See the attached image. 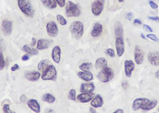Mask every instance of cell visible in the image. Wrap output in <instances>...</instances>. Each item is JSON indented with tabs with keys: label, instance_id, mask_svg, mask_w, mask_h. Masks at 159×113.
I'll use <instances>...</instances> for the list:
<instances>
[{
	"label": "cell",
	"instance_id": "d590c367",
	"mask_svg": "<svg viewBox=\"0 0 159 113\" xmlns=\"http://www.w3.org/2000/svg\"><path fill=\"white\" fill-rule=\"evenodd\" d=\"M147 38H149L150 40L156 41V42H157V41H158V38H157L155 34H152V33H149V34L147 36Z\"/></svg>",
	"mask_w": 159,
	"mask_h": 113
},
{
	"label": "cell",
	"instance_id": "681fc988",
	"mask_svg": "<svg viewBox=\"0 0 159 113\" xmlns=\"http://www.w3.org/2000/svg\"><path fill=\"white\" fill-rule=\"evenodd\" d=\"M35 45H37V39L36 38H33L32 39V44H31V46H35Z\"/></svg>",
	"mask_w": 159,
	"mask_h": 113
},
{
	"label": "cell",
	"instance_id": "836d02e7",
	"mask_svg": "<svg viewBox=\"0 0 159 113\" xmlns=\"http://www.w3.org/2000/svg\"><path fill=\"white\" fill-rule=\"evenodd\" d=\"M105 52H106V55L109 56L110 58H115V57H116L115 50H114V49H106Z\"/></svg>",
	"mask_w": 159,
	"mask_h": 113
},
{
	"label": "cell",
	"instance_id": "4316f807",
	"mask_svg": "<svg viewBox=\"0 0 159 113\" xmlns=\"http://www.w3.org/2000/svg\"><path fill=\"white\" fill-rule=\"evenodd\" d=\"M42 101L45 102H48L49 104H52L56 101V97L50 93H46L42 96Z\"/></svg>",
	"mask_w": 159,
	"mask_h": 113
},
{
	"label": "cell",
	"instance_id": "44dd1931",
	"mask_svg": "<svg viewBox=\"0 0 159 113\" xmlns=\"http://www.w3.org/2000/svg\"><path fill=\"white\" fill-rule=\"evenodd\" d=\"M157 105V101H156V100H154V101H149V100H148L146 103H144V104L141 106L140 110H142L143 111H149L153 110L154 108H156Z\"/></svg>",
	"mask_w": 159,
	"mask_h": 113
},
{
	"label": "cell",
	"instance_id": "d6a6232c",
	"mask_svg": "<svg viewBox=\"0 0 159 113\" xmlns=\"http://www.w3.org/2000/svg\"><path fill=\"white\" fill-rule=\"evenodd\" d=\"M48 8L50 9H55L57 7L56 0H48Z\"/></svg>",
	"mask_w": 159,
	"mask_h": 113
},
{
	"label": "cell",
	"instance_id": "1f68e13d",
	"mask_svg": "<svg viewBox=\"0 0 159 113\" xmlns=\"http://www.w3.org/2000/svg\"><path fill=\"white\" fill-rule=\"evenodd\" d=\"M5 66H6V61L4 59V55H3L2 50H0V70H3Z\"/></svg>",
	"mask_w": 159,
	"mask_h": 113
},
{
	"label": "cell",
	"instance_id": "f1b7e54d",
	"mask_svg": "<svg viewBox=\"0 0 159 113\" xmlns=\"http://www.w3.org/2000/svg\"><path fill=\"white\" fill-rule=\"evenodd\" d=\"M91 67H92V63L84 62L79 66V69L82 71H88L91 69Z\"/></svg>",
	"mask_w": 159,
	"mask_h": 113
},
{
	"label": "cell",
	"instance_id": "9a60e30c",
	"mask_svg": "<svg viewBox=\"0 0 159 113\" xmlns=\"http://www.w3.org/2000/svg\"><path fill=\"white\" fill-rule=\"evenodd\" d=\"M96 86L91 81H86L85 83H82L80 86V91L81 92H88V93H94Z\"/></svg>",
	"mask_w": 159,
	"mask_h": 113
},
{
	"label": "cell",
	"instance_id": "ac0fdd59",
	"mask_svg": "<svg viewBox=\"0 0 159 113\" xmlns=\"http://www.w3.org/2000/svg\"><path fill=\"white\" fill-rule=\"evenodd\" d=\"M25 78L29 81H37L41 78V73L39 71L34 70V71H26L25 73Z\"/></svg>",
	"mask_w": 159,
	"mask_h": 113
},
{
	"label": "cell",
	"instance_id": "7bdbcfd3",
	"mask_svg": "<svg viewBox=\"0 0 159 113\" xmlns=\"http://www.w3.org/2000/svg\"><path fill=\"white\" fill-rule=\"evenodd\" d=\"M25 101H26V96H25V94L21 95V96H20V102L24 103V102H25Z\"/></svg>",
	"mask_w": 159,
	"mask_h": 113
},
{
	"label": "cell",
	"instance_id": "5bb4252c",
	"mask_svg": "<svg viewBox=\"0 0 159 113\" xmlns=\"http://www.w3.org/2000/svg\"><path fill=\"white\" fill-rule=\"evenodd\" d=\"M90 104L93 108L98 109V108H101L104 105V99L100 94H97L93 97V99L90 101Z\"/></svg>",
	"mask_w": 159,
	"mask_h": 113
},
{
	"label": "cell",
	"instance_id": "bcb514c9",
	"mask_svg": "<svg viewBox=\"0 0 159 113\" xmlns=\"http://www.w3.org/2000/svg\"><path fill=\"white\" fill-rule=\"evenodd\" d=\"M141 24H142L141 20H139L137 18H135V20H134V25H141Z\"/></svg>",
	"mask_w": 159,
	"mask_h": 113
},
{
	"label": "cell",
	"instance_id": "8fae6325",
	"mask_svg": "<svg viewBox=\"0 0 159 113\" xmlns=\"http://www.w3.org/2000/svg\"><path fill=\"white\" fill-rule=\"evenodd\" d=\"M52 44H53V40L46 39V38L38 39L37 42V49L38 51L44 50V49H48Z\"/></svg>",
	"mask_w": 159,
	"mask_h": 113
},
{
	"label": "cell",
	"instance_id": "f35d334b",
	"mask_svg": "<svg viewBox=\"0 0 159 113\" xmlns=\"http://www.w3.org/2000/svg\"><path fill=\"white\" fill-rule=\"evenodd\" d=\"M143 28H144V30H146L147 32H148V33H151V32H153V29L149 26L148 25H143Z\"/></svg>",
	"mask_w": 159,
	"mask_h": 113
},
{
	"label": "cell",
	"instance_id": "b9f144b4",
	"mask_svg": "<svg viewBox=\"0 0 159 113\" xmlns=\"http://www.w3.org/2000/svg\"><path fill=\"white\" fill-rule=\"evenodd\" d=\"M18 69H19V65H18V64L13 65L12 68H11V71H16V70H18Z\"/></svg>",
	"mask_w": 159,
	"mask_h": 113
},
{
	"label": "cell",
	"instance_id": "6da1fadb",
	"mask_svg": "<svg viewBox=\"0 0 159 113\" xmlns=\"http://www.w3.org/2000/svg\"><path fill=\"white\" fill-rule=\"evenodd\" d=\"M17 6L20 11L27 17H33L35 15V9L29 0H17Z\"/></svg>",
	"mask_w": 159,
	"mask_h": 113
},
{
	"label": "cell",
	"instance_id": "8d00e7d4",
	"mask_svg": "<svg viewBox=\"0 0 159 113\" xmlns=\"http://www.w3.org/2000/svg\"><path fill=\"white\" fill-rule=\"evenodd\" d=\"M57 6H59L60 7H66V0H56Z\"/></svg>",
	"mask_w": 159,
	"mask_h": 113
},
{
	"label": "cell",
	"instance_id": "2e32d148",
	"mask_svg": "<svg viewBox=\"0 0 159 113\" xmlns=\"http://www.w3.org/2000/svg\"><path fill=\"white\" fill-rule=\"evenodd\" d=\"M94 94L93 93H88V92H81L79 95L76 96V100L81 102V103H87L90 102V101L93 99Z\"/></svg>",
	"mask_w": 159,
	"mask_h": 113
},
{
	"label": "cell",
	"instance_id": "f5cc1de1",
	"mask_svg": "<svg viewBox=\"0 0 159 113\" xmlns=\"http://www.w3.org/2000/svg\"><path fill=\"white\" fill-rule=\"evenodd\" d=\"M158 74H159V72H158V71H157V72H156V78H159Z\"/></svg>",
	"mask_w": 159,
	"mask_h": 113
},
{
	"label": "cell",
	"instance_id": "816d5d0a",
	"mask_svg": "<svg viewBox=\"0 0 159 113\" xmlns=\"http://www.w3.org/2000/svg\"><path fill=\"white\" fill-rule=\"evenodd\" d=\"M140 37L143 38V39H146V36H145L144 34H141V35H140Z\"/></svg>",
	"mask_w": 159,
	"mask_h": 113
},
{
	"label": "cell",
	"instance_id": "e0dca14e",
	"mask_svg": "<svg viewBox=\"0 0 159 113\" xmlns=\"http://www.w3.org/2000/svg\"><path fill=\"white\" fill-rule=\"evenodd\" d=\"M61 48L59 46H56V47L53 48L51 56H52V59L54 60V62L57 63V64L60 62V60H61Z\"/></svg>",
	"mask_w": 159,
	"mask_h": 113
},
{
	"label": "cell",
	"instance_id": "277c9868",
	"mask_svg": "<svg viewBox=\"0 0 159 113\" xmlns=\"http://www.w3.org/2000/svg\"><path fill=\"white\" fill-rule=\"evenodd\" d=\"M70 32L75 39H80L84 35V24L83 22L76 20L70 26Z\"/></svg>",
	"mask_w": 159,
	"mask_h": 113
},
{
	"label": "cell",
	"instance_id": "7a4b0ae2",
	"mask_svg": "<svg viewBox=\"0 0 159 113\" xmlns=\"http://www.w3.org/2000/svg\"><path fill=\"white\" fill-rule=\"evenodd\" d=\"M114 76L115 73L113 71V69L111 68L110 67L107 66L106 68L100 69V71L98 73V80L103 82V83H107V82H110L111 80L114 78Z\"/></svg>",
	"mask_w": 159,
	"mask_h": 113
},
{
	"label": "cell",
	"instance_id": "f907efd6",
	"mask_svg": "<svg viewBox=\"0 0 159 113\" xmlns=\"http://www.w3.org/2000/svg\"><path fill=\"white\" fill-rule=\"evenodd\" d=\"M114 113H124V111L121 110V109H118V110H116Z\"/></svg>",
	"mask_w": 159,
	"mask_h": 113
},
{
	"label": "cell",
	"instance_id": "7402d4cb",
	"mask_svg": "<svg viewBox=\"0 0 159 113\" xmlns=\"http://www.w3.org/2000/svg\"><path fill=\"white\" fill-rule=\"evenodd\" d=\"M77 76L80 79L84 80V81H92L93 78H94V75L90 72V70L88 71H82L80 70L78 73H77Z\"/></svg>",
	"mask_w": 159,
	"mask_h": 113
},
{
	"label": "cell",
	"instance_id": "4fadbf2b",
	"mask_svg": "<svg viewBox=\"0 0 159 113\" xmlns=\"http://www.w3.org/2000/svg\"><path fill=\"white\" fill-rule=\"evenodd\" d=\"M147 59L151 65L158 67L159 66V55L157 51H151L147 54Z\"/></svg>",
	"mask_w": 159,
	"mask_h": 113
},
{
	"label": "cell",
	"instance_id": "7dc6e473",
	"mask_svg": "<svg viewBox=\"0 0 159 113\" xmlns=\"http://www.w3.org/2000/svg\"><path fill=\"white\" fill-rule=\"evenodd\" d=\"M40 1L42 2V4H43L45 7H48V0H40Z\"/></svg>",
	"mask_w": 159,
	"mask_h": 113
},
{
	"label": "cell",
	"instance_id": "603a6c76",
	"mask_svg": "<svg viewBox=\"0 0 159 113\" xmlns=\"http://www.w3.org/2000/svg\"><path fill=\"white\" fill-rule=\"evenodd\" d=\"M147 101H148V99H147V98H138V99H135V101H133V104H132V109H133V111H136L140 110L141 106H142L144 103H146Z\"/></svg>",
	"mask_w": 159,
	"mask_h": 113
},
{
	"label": "cell",
	"instance_id": "cb8c5ba5",
	"mask_svg": "<svg viewBox=\"0 0 159 113\" xmlns=\"http://www.w3.org/2000/svg\"><path fill=\"white\" fill-rule=\"evenodd\" d=\"M115 35L116 38H123V34H124V29H123L122 24L117 21L115 23Z\"/></svg>",
	"mask_w": 159,
	"mask_h": 113
},
{
	"label": "cell",
	"instance_id": "4dcf8cb0",
	"mask_svg": "<svg viewBox=\"0 0 159 113\" xmlns=\"http://www.w3.org/2000/svg\"><path fill=\"white\" fill-rule=\"evenodd\" d=\"M57 20L58 24H60L61 26H66L67 24L66 19L62 15H57Z\"/></svg>",
	"mask_w": 159,
	"mask_h": 113
},
{
	"label": "cell",
	"instance_id": "83f0119b",
	"mask_svg": "<svg viewBox=\"0 0 159 113\" xmlns=\"http://www.w3.org/2000/svg\"><path fill=\"white\" fill-rule=\"evenodd\" d=\"M48 65H50V62H49L48 59H43V60H41L40 62L38 63V65H37L38 71H43Z\"/></svg>",
	"mask_w": 159,
	"mask_h": 113
},
{
	"label": "cell",
	"instance_id": "74e56055",
	"mask_svg": "<svg viewBox=\"0 0 159 113\" xmlns=\"http://www.w3.org/2000/svg\"><path fill=\"white\" fill-rule=\"evenodd\" d=\"M149 6H150V7L151 8H153V9H157L158 8V6H157V4H156L154 1H149Z\"/></svg>",
	"mask_w": 159,
	"mask_h": 113
},
{
	"label": "cell",
	"instance_id": "30bf717a",
	"mask_svg": "<svg viewBox=\"0 0 159 113\" xmlns=\"http://www.w3.org/2000/svg\"><path fill=\"white\" fill-rule=\"evenodd\" d=\"M116 56L122 57L125 53V42L124 38H116Z\"/></svg>",
	"mask_w": 159,
	"mask_h": 113
},
{
	"label": "cell",
	"instance_id": "7c38bea8",
	"mask_svg": "<svg viewBox=\"0 0 159 113\" xmlns=\"http://www.w3.org/2000/svg\"><path fill=\"white\" fill-rule=\"evenodd\" d=\"M134 58H135V62L137 65H141L144 62V59H145V56H144V53L142 49H140L139 46H135V52H134Z\"/></svg>",
	"mask_w": 159,
	"mask_h": 113
},
{
	"label": "cell",
	"instance_id": "ee69618b",
	"mask_svg": "<svg viewBox=\"0 0 159 113\" xmlns=\"http://www.w3.org/2000/svg\"><path fill=\"white\" fill-rule=\"evenodd\" d=\"M122 88H124V89H126V88H128V83H127L126 81H123Z\"/></svg>",
	"mask_w": 159,
	"mask_h": 113
},
{
	"label": "cell",
	"instance_id": "c3c4849f",
	"mask_svg": "<svg viewBox=\"0 0 159 113\" xmlns=\"http://www.w3.org/2000/svg\"><path fill=\"white\" fill-rule=\"evenodd\" d=\"M89 111L91 113H96V109L95 108H93L92 106L90 107V109H89Z\"/></svg>",
	"mask_w": 159,
	"mask_h": 113
},
{
	"label": "cell",
	"instance_id": "60d3db41",
	"mask_svg": "<svg viewBox=\"0 0 159 113\" xmlns=\"http://www.w3.org/2000/svg\"><path fill=\"white\" fill-rule=\"evenodd\" d=\"M29 59H30V55H28V54H25L24 56H22V58H21V59L23 61H27V60H29Z\"/></svg>",
	"mask_w": 159,
	"mask_h": 113
},
{
	"label": "cell",
	"instance_id": "52a82bcc",
	"mask_svg": "<svg viewBox=\"0 0 159 113\" xmlns=\"http://www.w3.org/2000/svg\"><path fill=\"white\" fill-rule=\"evenodd\" d=\"M47 33L51 38H56L58 36L59 29H58L57 24L55 21H49L47 24Z\"/></svg>",
	"mask_w": 159,
	"mask_h": 113
},
{
	"label": "cell",
	"instance_id": "d4e9b609",
	"mask_svg": "<svg viewBox=\"0 0 159 113\" xmlns=\"http://www.w3.org/2000/svg\"><path fill=\"white\" fill-rule=\"evenodd\" d=\"M107 66V60L105 58H98V59L96 60L95 63V67L97 69H102L104 68H106Z\"/></svg>",
	"mask_w": 159,
	"mask_h": 113
},
{
	"label": "cell",
	"instance_id": "ab89813d",
	"mask_svg": "<svg viewBox=\"0 0 159 113\" xmlns=\"http://www.w3.org/2000/svg\"><path fill=\"white\" fill-rule=\"evenodd\" d=\"M132 17H133V13L129 12L125 15V18H126V20H128V21H130V20L132 19Z\"/></svg>",
	"mask_w": 159,
	"mask_h": 113
},
{
	"label": "cell",
	"instance_id": "5b68a950",
	"mask_svg": "<svg viewBox=\"0 0 159 113\" xmlns=\"http://www.w3.org/2000/svg\"><path fill=\"white\" fill-rule=\"evenodd\" d=\"M66 14L68 17H77L81 15V7L79 5L75 4L72 1H68L66 4Z\"/></svg>",
	"mask_w": 159,
	"mask_h": 113
},
{
	"label": "cell",
	"instance_id": "3957f363",
	"mask_svg": "<svg viewBox=\"0 0 159 113\" xmlns=\"http://www.w3.org/2000/svg\"><path fill=\"white\" fill-rule=\"evenodd\" d=\"M57 70L56 68V67L52 64L48 65L42 72L41 74V78L43 80H52V81H55L57 80Z\"/></svg>",
	"mask_w": 159,
	"mask_h": 113
},
{
	"label": "cell",
	"instance_id": "d6986e66",
	"mask_svg": "<svg viewBox=\"0 0 159 113\" xmlns=\"http://www.w3.org/2000/svg\"><path fill=\"white\" fill-rule=\"evenodd\" d=\"M26 104L28 106V108L30 110H32L34 112L39 113L41 111V108H40V104L37 100H34V99H30L28 101H26Z\"/></svg>",
	"mask_w": 159,
	"mask_h": 113
},
{
	"label": "cell",
	"instance_id": "484cf974",
	"mask_svg": "<svg viewBox=\"0 0 159 113\" xmlns=\"http://www.w3.org/2000/svg\"><path fill=\"white\" fill-rule=\"evenodd\" d=\"M22 50L28 55H32V56L38 55V50L37 49H34V48H32V46H29V45H24L22 47Z\"/></svg>",
	"mask_w": 159,
	"mask_h": 113
},
{
	"label": "cell",
	"instance_id": "f546056e",
	"mask_svg": "<svg viewBox=\"0 0 159 113\" xmlns=\"http://www.w3.org/2000/svg\"><path fill=\"white\" fill-rule=\"evenodd\" d=\"M67 98H68V100H70V101H76V91H75V89L71 88V89L69 90Z\"/></svg>",
	"mask_w": 159,
	"mask_h": 113
},
{
	"label": "cell",
	"instance_id": "f6af8a7d",
	"mask_svg": "<svg viewBox=\"0 0 159 113\" xmlns=\"http://www.w3.org/2000/svg\"><path fill=\"white\" fill-rule=\"evenodd\" d=\"M149 20H154V21H158V16H148Z\"/></svg>",
	"mask_w": 159,
	"mask_h": 113
},
{
	"label": "cell",
	"instance_id": "e575fe53",
	"mask_svg": "<svg viewBox=\"0 0 159 113\" xmlns=\"http://www.w3.org/2000/svg\"><path fill=\"white\" fill-rule=\"evenodd\" d=\"M3 112L12 113V111L10 110V106H9V104H4V106H3Z\"/></svg>",
	"mask_w": 159,
	"mask_h": 113
},
{
	"label": "cell",
	"instance_id": "ffe728a7",
	"mask_svg": "<svg viewBox=\"0 0 159 113\" xmlns=\"http://www.w3.org/2000/svg\"><path fill=\"white\" fill-rule=\"evenodd\" d=\"M103 32V26L99 22H97L93 25V28L91 30V36L93 38H98Z\"/></svg>",
	"mask_w": 159,
	"mask_h": 113
},
{
	"label": "cell",
	"instance_id": "9c48e42d",
	"mask_svg": "<svg viewBox=\"0 0 159 113\" xmlns=\"http://www.w3.org/2000/svg\"><path fill=\"white\" fill-rule=\"evenodd\" d=\"M2 31L4 33L5 36H9L11 35L13 31V23L12 21L8 20V19H4L2 21Z\"/></svg>",
	"mask_w": 159,
	"mask_h": 113
},
{
	"label": "cell",
	"instance_id": "8992f818",
	"mask_svg": "<svg viewBox=\"0 0 159 113\" xmlns=\"http://www.w3.org/2000/svg\"><path fill=\"white\" fill-rule=\"evenodd\" d=\"M104 5H105V0H96V1H94L92 6H91L92 14L94 16H100L103 12Z\"/></svg>",
	"mask_w": 159,
	"mask_h": 113
},
{
	"label": "cell",
	"instance_id": "db71d44e",
	"mask_svg": "<svg viewBox=\"0 0 159 113\" xmlns=\"http://www.w3.org/2000/svg\"><path fill=\"white\" fill-rule=\"evenodd\" d=\"M118 2L119 3H122V2H124V0H118Z\"/></svg>",
	"mask_w": 159,
	"mask_h": 113
},
{
	"label": "cell",
	"instance_id": "ba28073f",
	"mask_svg": "<svg viewBox=\"0 0 159 113\" xmlns=\"http://www.w3.org/2000/svg\"><path fill=\"white\" fill-rule=\"evenodd\" d=\"M124 68H125V77L127 78H131L132 74H133V71L135 69V63L132 60H129V59H125L124 61Z\"/></svg>",
	"mask_w": 159,
	"mask_h": 113
}]
</instances>
